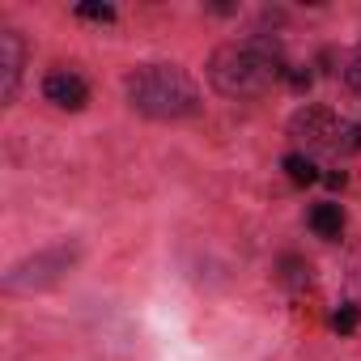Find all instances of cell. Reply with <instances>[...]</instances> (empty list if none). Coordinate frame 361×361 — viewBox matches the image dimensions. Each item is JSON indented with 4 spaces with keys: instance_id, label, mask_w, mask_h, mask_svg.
<instances>
[{
    "instance_id": "6da1fadb",
    "label": "cell",
    "mask_w": 361,
    "mask_h": 361,
    "mask_svg": "<svg viewBox=\"0 0 361 361\" xmlns=\"http://www.w3.org/2000/svg\"><path fill=\"white\" fill-rule=\"evenodd\" d=\"M281 77H289V68H285L281 43L268 39V35H255V39H243V43H226L209 60V81L226 98H259Z\"/></svg>"
},
{
    "instance_id": "3957f363",
    "label": "cell",
    "mask_w": 361,
    "mask_h": 361,
    "mask_svg": "<svg viewBox=\"0 0 361 361\" xmlns=\"http://www.w3.org/2000/svg\"><path fill=\"white\" fill-rule=\"evenodd\" d=\"M289 132L302 136V140L314 145V149H336V153L361 149V123H344V119H336L327 106H302V111L289 119Z\"/></svg>"
},
{
    "instance_id": "ba28073f",
    "label": "cell",
    "mask_w": 361,
    "mask_h": 361,
    "mask_svg": "<svg viewBox=\"0 0 361 361\" xmlns=\"http://www.w3.org/2000/svg\"><path fill=\"white\" fill-rule=\"evenodd\" d=\"M285 170H289L293 183H314V178H319V170H314V161L306 153H289L285 157Z\"/></svg>"
},
{
    "instance_id": "4fadbf2b",
    "label": "cell",
    "mask_w": 361,
    "mask_h": 361,
    "mask_svg": "<svg viewBox=\"0 0 361 361\" xmlns=\"http://www.w3.org/2000/svg\"><path fill=\"white\" fill-rule=\"evenodd\" d=\"M348 85L361 94V60H353V64H348Z\"/></svg>"
},
{
    "instance_id": "30bf717a",
    "label": "cell",
    "mask_w": 361,
    "mask_h": 361,
    "mask_svg": "<svg viewBox=\"0 0 361 361\" xmlns=\"http://www.w3.org/2000/svg\"><path fill=\"white\" fill-rule=\"evenodd\" d=\"M77 13L85 22H115V9L111 5H98V0H85V5H77Z\"/></svg>"
},
{
    "instance_id": "7a4b0ae2",
    "label": "cell",
    "mask_w": 361,
    "mask_h": 361,
    "mask_svg": "<svg viewBox=\"0 0 361 361\" xmlns=\"http://www.w3.org/2000/svg\"><path fill=\"white\" fill-rule=\"evenodd\" d=\"M123 90H128L132 111H140L149 119H188L200 111L196 81L174 64H145V68L128 73Z\"/></svg>"
},
{
    "instance_id": "8992f818",
    "label": "cell",
    "mask_w": 361,
    "mask_h": 361,
    "mask_svg": "<svg viewBox=\"0 0 361 361\" xmlns=\"http://www.w3.org/2000/svg\"><path fill=\"white\" fill-rule=\"evenodd\" d=\"M18 77H22V43H18V35H0V98L5 102H13V94H18Z\"/></svg>"
},
{
    "instance_id": "8fae6325",
    "label": "cell",
    "mask_w": 361,
    "mask_h": 361,
    "mask_svg": "<svg viewBox=\"0 0 361 361\" xmlns=\"http://www.w3.org/2000/svg\"><path fill=\"white\" fill-rule=\"evenodd\" d=\"M331 327H336L340 336L357 331V310H353V306H340V310H336V319H331Z\"/></svg>"
},
{
    "instance_id": "7c38bea8",
    "label": "cell",
    "mask_w": 361,
    "mask_h": 361,
    "mask_svg": "<svg viewBox=\"0 0 361 361\" xmlns=\"http://www.w3.org/2000/svg\"><path fill=\"white\" fill-rule=\"evenodd\" d=\"M289 85H293V90H306V85H310V73L293 68V73H289Z\"/></svg>"
},
{
    "instance_id": "5b68a950",
    "label": "cell",
    "mask_w": 361,
    "mask_h": 361,
    "mask_svg": "<svg viewBox=\"0 0 361 361\" xmlns=\"http://www.w3.org/2000/svg\"><path fill=\"white\" fill-rule=\"evenodd\" d=\"M43 94H47V102H56L60 111H81V106L90 102V85H85L77 73H68V68H56V73H47V81H43Z\"/></svg>"
},
{
    "instance_id": "5bb4252c",
    "label": "cell",
    "mask_w": 361,
    "mask_h": 361,
    "mask_svg": "<svg viewBox=\"0 0 361 361\" xmlns=\"http://www.w3.org/2000/svg\"><path fill=\"white\" fill-rule=\"evenodd\" d=\"M327 188H344V170H331L327 174Z\"/></svg>"
},
{
    "instance_id": "277c9868",
    "label": "cell",
    "mask_w": 361,
    "mask_h": 361,
    "mask_svg": "<svg viewBox=\"0 0 361 361\" xmlns=\"http://www.w3.org/2000/svg\"><path fill=\"white\" fill-rule=\"evenodd\" d=\"M73 259H77V251H73V247H51V251H43V255H35V259L18 264V268L5 276V289H9V293L47 289V285H56V281L73 268Z\"/></svg>"
},
{
    "instance_id": "9c48e42d",
    "label": "cell",
    "mask_w": 361,
    "mask_h": 361,
    "mask_svg": "<svg viewBox=\"0 0 361 361\" xmlns=\"http://www.w3.org/2000/svg\"><path fill=\"white\" fill-rule=\"evenodd\" d=\"M281 268H285V272H281V281H285V285H293V289H302V285L310 281V268H306L302 259H293V255H289Z\"/></svg>"
},
{
    "instance_id": "52a82bcc",
    "label": "cell",
    "mask_w": 361,
    "mask_h": 361,
    "mask_svg": "<svg viewBox=\"0 0 361 361\" xmlns=\"http://www.w3.org/2000/svg\"><path fill=\"white\" fill-rule=\"evenodd\" d=\"M310 230H314L319 238H340V230H344L340 204H314V209H310Z\"/></svg>"
}]
</instances>
